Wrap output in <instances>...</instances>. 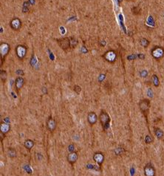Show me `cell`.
Listing matches in <instances>:
<instances>
[{
	"label": "cell",
	"instance_id": "6da1fadb",
	"mask_svg": "<svg viewBox=\"0 0 164 176\" xmlns=\"http://www.w3.org/2000/svg\"><path fill=\"white\" fill-rule=\"evenodd\" d=\"M99 120L103 126V128L104 129H107L109 127V123H110V117L107 113L105 111H101L99 115Z\"/></svg>",
	"mask_w": 164,
	"mask_h": 176
},
{
	"label": "cell",
	"instance_id": "7a4b0ae2",
	"mask_svg": "<svg viewBox=\"0 0 164 176\" xmlns=\"http://www.w3.org/2000/svg\"><path fill=\"white\" fill-rule=\"evenodd\" d=\"M151 54L155 59H160L164 57V48L160 46H155L152 48Z\"/></svg>",
	"mask_w": 164,
	"mask_h": 176
},
{
	"label": "cell",
	"instance_id": "3957f363",
	"mask_svg": "<svg viewBox=\"0 0 164 176\" xmlns=\"http://www.w3.org/2000/svg\"><path fill=\"white\" fill-rule=\"evenodd\" d=\"M149 107H150V102L149 100H146V99L142 100L139 103V108L144 114L148 113V111L149 110Z\"/></svg>",
	"mask_w": 164,
	"mask_h": 176
},
{
	"label": "cell",
	"instance_id": "277c9868",
	"mask_svg": "<svg viewBox=\"0 0 164 176\" xmlns=\"http://www.w3.org/2000/svg\"><path fill=\"white\" fill-rule=\"evenodd\" d=\"M27 47L25 46H18L16 48V55L20 59H22L26 56L27 54Z\"/></svg>",
	"mask_w": 164,
	"mask_h": 176
},
{
	"label": "cell",
	"instance_id": "5b68a950",
	"mask_svg": "<svg viewBox=\"0 0 164 176\" xmlns=\"http://www.w3.org/2000/svg\"><path fill=\"white\" fill-rule=\"evenodd\" d=\"M103 57L109 63H114V62H115V60L117 59L116 53L114 51H109L105 53Z\"/></svg>",
	"mask_w": 164,
	"mask_h": 176
},
{
	"label": "cell",
	"instance_id": "8992f818",
	"mask_svg": "<svg viewBox=\"0 0 164 176\" xmlns=\"http://www.w3.org/2000/svg\"><path fill=\"white\" fill-rule=\"evenodd\" d=\"M58 42L60 47L61 48L64 49V50L68 49L69 47L71 46V41H70V39H69V38H63V39H59L58 41Z\"/></svg>",
	"mask_w": 164,
	"mask_h": 176
},
{
	"label": "cell",
	"instance_id": "52a82bcc",
	"mask_svg": "<svg viewBox=\"0 0 164 176\" xmlns=\"http://www.w3.org/2000/svg\"><path fill=\"white\" fill-rule=\"evenodd\" d=\"M144 174L146 176L155 175V170L151 163L146 164V166L144 167Z\"/></svg>",
	"mask_w": 164,
	"mask_h": 176
},
{
	"label": "cell",
	"instance_id": "ba28073f",
	"mask_svg": "<svg viewBox=\"0 0 164 176\" xmlns=\"http://www.w3.org/2000/svg\"><path fill=\"white\" fill-rule=\"evenodd\" d=\"M11 27L13 30L18 31L22 27V22L18 18H14L11 22Z\"/></svg>",
	"mask_w": 164,
	"mask_h": 176
},
{
	"label": "cell",
	"instance_id": "9c48e42d",
	"mask_svg": "<svg viewBox=\"0 0 164 176\" xmlns=\"http://www.w3.org/2000/svg\"><path fill=\"white\" fill-rule=\"evenodd\" d=\"M93 160L98 165L101 166L104 161V155L101 152H96L93 155Z\"/></svg>",
	"mask_w": 164,
	"mask_h": 176
},
{
	"label": "cell",
	"instance_id": "30bf717a",
	"mask_svg": "<svg viewBox=\"0 0 164 176\" xmlns=\"http://www.w3.org/2000/svg\"><path fill=\"white\" fill-rule=\"evenodd\" d=\"M47 127L49 131H53L56 128V121L53 117H50L47 121Z\"/></svg>",
	"mask_w": 164,
	"mask_h": 176
},
{
	"label": "cell",
	"instance_id": "8fae6325",
	"mask_svg": "<svg viewBox=\"0 0 164 176\" xmlns=\"http://www.w3.org/2000/svg\"><path fill=\"white\" fill-rule=\"evenodd\" d=\"M10 51V46H8L7 44L3 43L1 45V48H0V51H1V57L4 58L7 54L8 51Z\"/></svg>",
	"mask_w": 164,
	"mask_h": 176
},
{
	"label": "cell",
	"instance_id": "7c38bea8",
	"mask_svg": "<svg viewBox=\"0 0 164 176\" xmlns=\"http://www.w3.org/2000/svg\"><path fill=\"white\" fill-rule=\"evenodd\" d=\"M87 120H88V122L89 124L91 125H93V124H96V122L98 120V117H97L95 112L92 111V112H89L88 114Z\"/></svg>",
	"mask_w": 164,
	"mask_h": 176
},
{
	"label": "cell",
	"instance_id": "4fadbf2b",
	"mask_svg": "<svg viewBox=\"0 0 164 176\" xmlns=\"http://www.w3.org/2000/svg\"><path fill=\"white\" fill-rule=\"evenodd\" d=\"M78 160V154L76 153V152H69V154L67 156V161H69L70 163H75L76 162V161Z\"/></svg>",
	"mask_w": 164,
	"mask_h": 176
},
{
	"label": "cell",
	"instance_id": "5bb4252c",
	"mask_svg": "<svg viewBox=\"0 0 164 176\" xmlns=\"http://www.w3.org/2000/svg\"><path fill=\"white\" fill-rule=\"evenodd\" d=\"M24 83H25V80L24 79L22 78V77H18L16 79V81H15V85H16V88L17 90H19L22 88V86L24 85Z\"/></svg>",
	"mask_w": 164,
	"mask_h": 176
},
{
	"label": "cell",
	"instance_id": "9a60e30c",
	"mask_svg": "<svg viewBox=\"0 0 164 176\" xmlns=\"http://www.w3.org/2000/svg\"><path fill=\"white\" fill-rule=\"evenodd\" d=\"M0 129L3 134H6L11 129V126L10 124L7 123H2L0 125Z\"/></svg>",
	"mask_w": 164,
	"mask_h": 176
},
{
	"label": "cell",
	"instance_id": "2e32d148",
	"mask_svg": "<svg viewBox=\"0 0 164 176\" xmlns=\"http://www.w3.org/2000/svg\"><path fill=\"white\" fill-rule=\"evenodd\" d=\"M24 146H25V147L26 149H27L28 150H30L33 147V146H34V142H33V140L28 139V140H25V142L24 144Z\"/></svg>",
	"mask_w": 164,
	"mask_h": 176
},
{
	"label": "cell",
	"instance_id": "e0dca14e",
	"mask_svg": "<svg viewBox=\"0 0 164 176\" xmlns=\"http://www.w3.org/2000/svg\"><path fill=\"white\" fill-rule=\"evenodd\" d=\"M155 134L156 135V137H158V139H161L162 137H163V131L161 130L159 128H156L155 130Z\"/></svg>",
	"mask_w": 164,
	"mask_h": 176
},
{
	"label": "cell",
	"instance_id": "ac0fdd59",
	"mask_svg": "<svg viewBox=\"0 0 164 176\" xmlns=\"http://www.w3.org/2000/svg\"><path fill=\"white\" fill-rule=\"evenodd\" d=\"M151 80H152V83H153V84H154L155 86H156V87L159 86V85H160V80H159V78H158V77L157 75L154 74L152 76V77H151Z\"/></svg>",
	"mask_w": 164,
	"mask_h": 176
},
{
	"label": "cell",
	"instance_id": "d6986e66",
	"mask_svg": "<svg viewBox=\"0 0 164 176\" xmlns=\"http://www.w3.org/2000/svg\"><path fill=\"white\" fill-rule=\"evenodd\" d=\"M8 156L11 158L15 157L16 156V151L13 148H9L8 149Z\"/></svg>",
	"mask_w": 164,
	"mask_h": 176
},
{
	"label": "cell",
	"instance_id": "ffe728a7",
	"mask_svg": "<svg viewBox=\"0 0 164 176\" xmlns=\"http://www.w3.org/2000/svg\"><path fill=\"white\" fill-rule=\"evenodd\" d=\"M140 45L142 46L143 47H144V48H146L147 46L149 45V40H147L145 38H142L140 40Z\"/></svg>",
	"mask_w": 164,
	"mask_h": 176
},
{
	"label": "cell",
	"instance_id": "44dd1931",
	"mask_svg": "<svg viewBox=\"0 0 164 176\" xmlns=\"http://www.w3.org/2000/svg\"><path fill=\"white\" fill-rule=\"evenodd\" d=\"M87 169H91V170H96V171H100L101 170V168H100V166H96V165H93V164H89L87 166Z\"/></svg>",
	"mask_w": 164,
	"mask_h": 176
},
{
	"label": "cell",
	"instance_id": "7402d4cb",
	"mask_svg": "<svg viewBox=\"0 0 164 176\" xmlns=\"http://www.w3.org/2000/svg\"><path fill=\"white\" fill-rule=\"evenodd\" d=\"M153 141V138L150 135H146L145 137V142L146 144H151Z\"/></svg>",
	"mask_w": 164,
	"mask_h": 176
},
{
	"label": "cell",
	"instance_id": "603a6c76",
	"mask_svg": "<svg viewBox=\"0 0 164 176\" xmlns=\"http://www.w3.org/2000/svg\"><path fill=\"white\" fill-rule=\"evenodd\" d=\"M6 77H7L6 72H5V71H3V70H2V71H1V79H2V80L3 82L5 80Z\"/></svg>",
	"mask_w": 164,
	"mask_h": 176
},
{
	"label": "cell",
	"instance_id": "cb8c5ba5",
	"mask_svg": "<svg viewBox=\"0 0 164 176\" xmlns=\"http://www.w3.org/2000/svg\"><path fill=\"white\" fill-rule=\"evenodd\" d=\"M74 91H76L77 94H79V93L81 92V87L78 86V85H75V86H74Z\"/></svg>",
	"mask_w": 164,
	"mask_h": 176
},
{
	"label": "cell",
	"instance_id": "d4e9b609",
	"mask_svg": "<svg viewBox=\"0 0 164 176\" xmlns=\"http://www.w3.org/2000/svg\"><path fill=\"white\" fill-rule=\"evenodd\" d=\"M68 150L69 152H73L75 151V146L73 144H70L68 146Z\"/></svg>",
	"mask_w": 164,
	"mask_h": 176
},
{
	"label": "cell",
	"instance_id": "484cf974",
	"mask_svg": "<svg viewBox=\"0 0 164 176\" xmlns=\"http://www.w3.org/2000/svg\"><path fill=\"white\" fill-rule=\"evenodd\" d=\"M123 152H124V149H123L122 148H118V149H116L115 150V152L117 155H120V154H122Z\"/></svg>",
	"mask_w": 164,
	"mask_h": 176
},
{
	"label": "cell",
	"instance_id": "4316f807",
	"mask_svg": "<svg viewBox=\"0 0 164 176\" xmlns=\"http://www.w3.org/2000/svg\"><path fill=\"white\" fill-rule=\"evenodd\" d=\"M147 74H148V73H147V72L146 70H144V71H142V72H140V76L143 77H146L147 76Z\"/></svg>",
	"mask_w": 164,
	"mask_h": 176
},
{
	"label": "cell",
	"instance_id": "83f0119b",
	"mask_svg": "<svg viewBox=\"0 0 164 176\" xmlns=\"http://www.w3.org/2000/svg\"><path fill=\"white\" fill-rule=\"evenodd\" d=\"M25 168H26V170L27 171V172H28V173H31L32 170L30 169V166H29V165H27V167L25 166Z\"/></svg>",
	"mask_w": 164,
	"mask_h": 176
},
{
	"label": "cell",
	"instance_id": "f1b7e54d",
	"mask_svg": "<svg viewBox=\"0 0 164 176\" xmlns=\"http://www.w3.org/2000/svg\"><path fill=\"white\" fill-rule=\"evenodd\" d=\"M5 121H6L7 124H9V122H10V120L8 119V117H6V118H5Z\"/></svg>",
	"mask_w": 164,
	"mask_h": 176
},
{
	"label": "cell",
	"instance_id": "f546056e",
	"mask_svg": "<svg viewBox=\"0 0 164 176\" xmlns=\"http://www.w3.org/2000/svg\"><path fill=\"white\" fill-rule=\"evenodd\" d=\"M17 73H18V74H20V72H17ZM21 74H22V75H23V72H21Z\"/></svg>",
	"mask_w": 164,
	"mask_h": 176
}]
</instances>
